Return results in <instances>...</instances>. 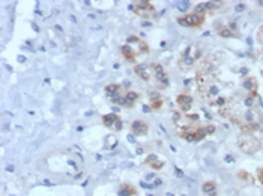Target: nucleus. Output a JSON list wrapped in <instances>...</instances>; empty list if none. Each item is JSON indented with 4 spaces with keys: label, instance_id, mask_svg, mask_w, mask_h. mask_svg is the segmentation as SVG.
Listing matches in <instances>:
<instances>
[{
    "label": "nucleus",
    "instance_id": "f257e3e1",
    "mask_svg": "<svg viewBox=\"0 0 263 196\" xmlns=\"http://www.w3.org/2000/svg\"><path fill=\"white\" fill-rule=\"evenodd\" d=\"M175 124H176V132L177 135L188 141V143H199L205 140L208 135L215 132V127L212 124L200 123L197 115H182L180 112H176L173 115Z\"/></svg>",
    "mask_w": 263,
    "mask_h": 196
},
{
    "label": "nucleus",
    "instance_id": "f03ea898",
    "mask_svg": "<svg viewBox=\"0 0 263 196\" xmlns=\"http://www.w3.org/2000/svg\"><path fill=\"white\" fill-rule=\"evenodd\" d=\"M120 54L123 55V58L129 63H136L137 55L140 54H148L149 52V45L139 36L131 35L126 38V42L120 45L119 48Z\"/></svg>",
    "mask_w": 263,
    "mask_h": 196
},
{
    "label": "nucleus",
    "instance_id": "7ed1b4c3",
    "mask_svg": "<svg viewBox=\"0 0 263 196\" xmlns=\"http://www.w3.org/2000/svg\"><path fill=\"white\" fill-rule=\"evenodd\" d=\"M203 58V49L199 44L188 45L179 57L177 66L182 72H189L197 63H200Z\"/></svg>",
    "mask_w": 263,
    "mask_h": 196
},
{
    "label": "nucleus",
    "instance_id": "20e7f679",
    "mask_svg": "<svg viewBox=\"0 0 263 196\" xmlns=\"http://www.w3.org/2000/svg\"><path fill=\"white\" fill-rule=\"evenodd\" d=\"M149 68H151V84L160 90L167 89L170 86V78H169V74L166 72L163 64L149 63Z\"/></svg>",
    "mask_w": 263,
    "mask_h": 196
},
{
    "label": "nucleus",
    "instance_id": "39448f33",
    "mask_svg": "<svg viewBox=\"0 0 263 196\" xmlns=\"http://www.w3.org/2000/svg\"><path fill=\"white\" fill-rule=\"evenodd\" d=\"M177 24L182 26V27H188V29H199L205 24L206 21V15L203 14H197V12H189V14H185L182 17H177Z\"/></svg>",
    "mask_w": 263,
    "mask_h": 196
},
{
    "label": "nucleus",
    "instance_id": "423d86ee",
    "mask_svg": "<svg viewBox=\"0 0 263 196\" xmlns=\"http://www.w3.org/2000/svg\"><path fill=\"white\" fill-rule=\"evenodd\" d=\"M129 9L134 14H137L142 18H152L157 15V9L154 6L152 2H148V0H140V2H134L129 5Z\"/></svg>",
    "mask_w": 263,
    "mask_h": 196
},
{
    "label": "nucleus",
    "instance_id": "0eeeda50",
    "mask_svg": "<svg viewBox=\"0 0 263 196\" xmlns=\"http://www.w3.org/2000/svg\"><path fill=\"white\" fill-rule=\"evenodd\" d=\"M140 99V95L134 90H125L120 96L111 100L113 105L122 106V108H134L137 100Z\"/></svg>",
    "mask_w": 263,
    "mask_h": 196
},
{
    "label": "nucleus",
    "instance_id": "6e6552de",
    "mask_svg": "<svg viewBox=\"0 0 263 196\" xmlns=\"http://www.w3.org/2000/svg\"><path fill=\"white\" fill-rule=\"evenodd\" d=\"M238 144H239V148L247 154H253L260 150V141L256 140L253 134H244L242 140Z\"/></svg>",
    "mask_w": 263,
    "mask_h": 196
},
{
    "label": "nucleus",
    "instance_id": "1a4fd4ad",
    "mask_svg": "<svg viewBox=\"0 0 263 196\" xmlns=\"http://www.w3.org/2000/svg\"><path fill=\"white\" fill-rule=\"evenodd\" d=\"M101 120H102V124H104L107 129L114 130V132H119V130L123 129V121H122V118H120L117 114H114V112L104 114Z\"/></svg>",
    "mask_w": 263,
    "mask_h": 196
},
{
    "label": "nucleus",
    "instance_id": "9d476101",
    "mask_svg": "<svg viewBox=\"0 0 263 196\" xmlns=\"http://www.w3.org/2000/svg\"><path fill=\"white\" fill-rule=\"evenodd\" d=\"M223 6V2H205V3H199L194 6V12L197 14H214L215 11H218Z\"/></svg>",
    "mask_w": 263,
    "mask_h": 196
},
{
    "label": "nucleus",
    "instance_id": "9b49d317",
    "mask_svg": "<svg viewBox=\"0 0 263 196\" xmlns=\"http://www.w3.org/2000/svg\"><path fill=\"white\" fill-rule=\"evenodd\" d=\"M131 132L136 137H146L149 134V126L143 120H134L131 123Z\"/></svg>",
    "mask_w": 263,
    "mask_h": 196
},
{
    "label": "nucleus",
    "instance_id": "f8f14e48",
    "mask_svg": "<svg viewBox=\"0 0 263 196\" xmlns=\"http://www.w3.org/2000/svg\"><path fill=\"white\" fill-rule=\"evenodd\" d=\"M176 103H177V106L182 112H188V111H191V108L194 105V100L189 95L180 93V95L176 96Z\"/></svg>",
    "mask_w": 263,
    "mask_h": 196
},
{
    "label": "nucleus",
    "instance_id": "ddd939ff",
    "mask_svg": "<svg viewBox=\"0 0 263 196\" xmlns=\"http://www.w3.org/2000/svg\"><path fill=\"white\" fill-rule=\"evenodd\" d=\"M164 105V96H161L158 92H149V106L154 111H160Z\"/></svg>",
    "mask_w": 263,
    "mask_h": 196
},
{
    "label": "nucleus",
    "instance_id": "4468645a",
    "mask_svg": "<svg viewBox=\"0 0 263 196\" xmlns=\"http://www.w3.org/2000/svg\"><path fill=\"white\" fill-rule=\"evenodd\" d=\"M125 92V87L120 84H108L105 86V96L108 98V100L111 102L113 99H116L117 96H120Z\"/></svg>",
    "mask_w": 263,
    "mask_h": 196
},
{
    "label": "nucleus",
    "instance_id": "2eb2a0df",
    "mask_svg": "<svg viewBox=\"0 0 263 196\" xmlns=\"http://www.w3.org/2000/svg\"><path fill=\"white\" fill-rule=\"evenodd\" d=\"M137 77L140 80H143L145 83H151V68H149V64H136V68H134Z\"/></svg>",
    "mask_w": 263,
    "mask_h": 196
},
{
    "label": "nucleus",
    "instance_id": "dca6fc26",
    "mask_svg": "<svg viewBox=\"0 0 263 196\" xmlns=\"http://www.w3.org/2000/svg\"><path fill=\"white\" fill-rule=\"evenodd\" d=\"M145 163H146L148 166H151L152 169H155V171H161L163 166H164V160H161L157 154H149V156L146 157Z\"/></svg>",
    "mask_w": 263,
    "mask_h": 196
},
{
    "label": "nucleus",
    "instance_id": "f3484780",
    "mask_svg": "<svg viewBox=\"0 0 263 196\" xmlns=\"http://www.w3.org/2000/svg\"><path fill=\"white\" fill-rule=\"evenodd\" d=\"M117 195H119V196H136V195H137V189H136L133 184L123 183V184H120Z\"/></svg>",
    "mask_w": 263,
    "mask_h": 196
},
{
    "label": "nucleus",
    "instance_id": "a211bd4d",
    "mask_svg": "<svg viewBox=\"0 0 263 196\" xmlns=\"http://www.w3.org/2000/svg\"><path fill=\"white\" fill-rule=\"evenodd\" d=\"M202 190L203 193H206L208 196H217L218 193V187H217V183L215 181H205L202 184Z\"/></svg>",
    "mask_w": 263,
    "mask_h": 196
},
{
    "label": "nucleus",
    "instance_id": "6ab92c4d",
    "mask_svg": "<svg viewBox=\"0 0 263 196\" xmlns=\"http://www.w3.org/2000/svg\"><path fill=\"white\" fill-rule=\"evenodd\" d=\"M217 32L220 36L223 38H239V33H235L233 29H230L229 26H217Z\"/></svg>",
    "mask_w": 263,
    "mask_h": 196
},
{
    "label": "nucleus",
    "instance_id": "aec40b11",
    "mask_svg": "<svg viewBox=\"0 0 263 196\" xmlns=\"http://www.w3.org/2000/svg\"><path fill=\"white\" fill-rule=\"evenodd\" d=\"M257 178H259V181H260V183L263 184V168H262V169L259 171V174H257Z\"/></svg>",
    "mask_w": 263,
    "mask_h": 196
}]
</instances>
